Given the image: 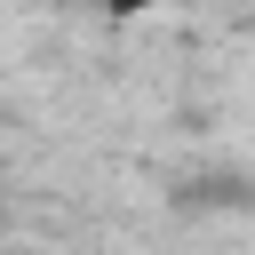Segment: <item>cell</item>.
<instances>
[{
  "label": "cell",
  "instance_id": "6da1fadb",
  "mask_svg": "<svg viewBox=\"0 0 255 255\" xmlns=\"http://www.w3.org/2000/svg\"><path fill=\"white\" fill-rule=\"evenodd\" d=\"M151 8H159V0H104V16H120V24H128V16H151Z\"/></svg>",
  "mask_w": 255,
  "mask_h": 255
}]
</instances>
